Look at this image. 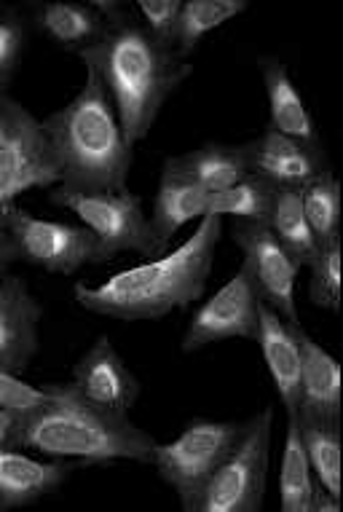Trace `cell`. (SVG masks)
<instances>
[{
  "mask_svg": "<svg viewBox=\"0 0 343 512\" xmlns=\"http://www.w3.org/2000/svg\"><path fill=\"white\" fill-rule=\"evenodd\" d=\"M30 41L25 14H19L11 6H0V97L9 94V86L14 84L22 57Z\"/></svg>",
  "mask_w": 343,
  "mask_h": 512,
  "instance_id": "29",
  "label": "cell"
},
{
  "mask_svg": "<svg viewBox=\"0 0 343 512\" xmlns=\"http://www.w3.org/2000/svg\"><path fill=\"white\" fill-rule=\"evenodd\" d=\"M14 261H17V252H14V244H11V236H9V226H6V212H3V207H0V274H6Z\"/></svg>",
  "mask_w": 343,
  "mask_h": 512,
  "instance_id": "33",
  "label": "cell"
},
{
  "mask_svg": "<svg viewBox=\"0 0 343 512\" xmlns=\"http://www.w3.org/2000/svg\"><path fill=\"white\" fill-rule=\"evenodd\" d=\"M341 365L325 346L301 330V405L298 413L311 419L341 421Z\"/></svg>",
  "mask_w": 343,
  "mask_h": 512,
  "instance_id": "19",
  "label": "cell"
},
{
  "mask_svg": "<svg viewBox=\"0 0 343 512\" xmlns=\"http://www.w3.org/2000/svg\"><path fill=\"white\" fill-rule=\"evenodd\" d=\"M260 78H263V89H266L268 129L293 137V140L311 145V148H325L322 137H319L317 121L311 116L301 89L290 78L285 62L277 57H266L260 62Z\"/></svg>",
  "mask_w": 343,
  "mask_h": 512,
  "instance_id": "17",
  "label": "cell"
},
{
  "mask_svg": "<svg viewBox=\"0 0 343 512\" xmlns=\"http://www.w3.org/2000/svg\"><path fill=\"white\" fill-rule=\"evenodd\" d=\"M54 207L73 212L81 226L94 236L100 263L116 261L118 255L134 252L140 258H159L161 250L153 239L151 220L143 207V199L124 191H73L54 185L49 191Z\"/></svg>",
  "mask_w": 343,
  "mask_h": 512,
  "instance_id": "5",
  "label": "cell"
},
{
  "mask_svg": "<svg viewBox=\"0 0 343 512\" xmlns=\"http://www.w3.org/2000/svg\"><path fill=\"white\" fill-rule=\"evenodd\" d=\"M341 239L319 247L314 261L306 266L311 274L309 298L314 306L338 314L341 311Z\"/></svg>",
  "mask_w": 343,
  "mask_h": 512,
  "instance_id": "28",
  "label": "cell"
},
{
  "mask_svg": "<svg viewBox=\"0 0 343 512\" xmlns=\"http://www.w3.org/2000/svg\"><path fill=\"white\" fill-rule=\"evenodd\" d=\"M231 239L242 252V269L247 271L255 293L268 309L301 325L298 314V274L301 266L277 242L266 223H234Z\"/></svg>",
  "mask_w": 343,
  "mask_h": 512,
  "instance_id": "10",
  "label": "cell"
},
{
  "mask_svg": "<svg viewBox=\"0 0 343 512\" xmlns=\"http://www.w3.org/2000/svg\"><path fill=\"white\" fill-rule=\"evenodd\" d=\"M223 231L226 220L204 215L175 250L118 271L100 285L76 282L73 301L89 314L118 322H153L188 309L204 298Z\"/></svg>",
  "mask_w": 343,
  "mask_h": 512,
  "instance_id": "1",
  "label": "cell"
},
{
  "mask_svg": "<svg viewBox=\"0 0 343 512\" xmlns=\"http://www.w3.org/2000/svg\"><path fill=\"white\" fill-rule=\"evenodd\" d=\"M164 164L210 196L226 191L242 177L250 175L242 145L228 143H204L180 156H169Z\"/></svg>",
  "mask_w": 343,
  "mask_h": 512,
  "instance_id": "20",
  "label": "cell"
},
{
  "mask_svg": "<svg viewBox=\"0 0 343 512\" xmlns=\"http://www.w3.org/2000/svg\"><path fill=\"white\" fill-rule=\"evenodd\" d=\"M204 215H210V194L188 183L175 169L164 164L159 177V188L153 196L151 207V231L156 239V247L161 252L169 250V244L177 236V231L188 223H199Z\"/></svg>",
  "mask_w": 343,
  "mask_h": 512,
  "instance_id": "18",
  "label": "cell"
},
{
  "mask_svg": "<svg viewBox=\"0 0 343 512\" xmlns=\"http://www.w3.org/2000/svg\"><path fill=\"white\" fill-rule=\"evenodd\" d=\"M274 202V188L260 177L247 175L226 191L210 196V215H220L234 223H266Z\"/></svg>",
  "mask_w": 343,
  "mask_h": 512,
  "instance_id": "27",
  "label": "cell"
},
{
  "mask_svg": "<svg viewBox=\"0 0 343 512\" xmlns=\"http://www.w3.org/2000/svg\"><path fill=\"white\" fill-rule=\"evenodd\" d=\"M247 172L260 177L271 188H295L301 191L303 185L317 180L327 172L325 148H311L293 137H285L274 129H263L258 137L242 143Z\"/></svg>",
  "mask_w": 343,
  "mask_h": 512,
  "instance_id": "13",
  "label": "cell"
},
{
  "mask_svg": "<svg viewBox=\"0 0 343 512\" xmlns=\"http://www.w3.org/2000/svg\"><path fill=\"white\" fill-rule=\"evenodd\" d=\"M51 403L25 416L22 445L43 459L76 464H151L156 437L129 416L84 403L67 384H51Z\"/></svg>",
  "mask_w": 343,
  "mask_h": 512,
  "instance_id": "4",
  "label": "cell"
},
{
  "mask_svg": "<svg viewBox=\"0 0 343 512\" xmlns=\"http://www.w3.org/2000/svg\"><path fill=\"white\" fill-rule=\"evenodd\" d=\"M81 464L43 459L25 445L0 448V512L22 510L59 491Z\"/></svg>",
  "mask_w": 343,
  "mask_h": 512,
  "instance_id": "14",
  "label": "cell"
},
{
  "mask_svg": "<svg viewBox=\"0 0 343 512\" xmlns=\"http://www.w3.org/2000/svg\"><path fill=\"white\" fill-rule=\"evenodd\" d=\"M35 27L49 38L54 46L81 54L92 43L100 41L105 33V17L94 9L92 3H43L33 11Z\"/></svg>",
  "mask_w": 343,
  "mask_h": 512,
  "instance_id": "21",
  "label": "cell"
},
{
  "mask_svg": "<svg viewBox=\"0 0 343 512\" xmlns=\"http://www.w3.org/2000/svg\"><path fill=\"white\" fill-rule=\"evenodd\" d=\"M59 185L73 191H124L134 164L116 105L97 73L86 70L73 100L43 118Z\"/></svg>",
  "mask_w": 343,
  "mask_h": 512,
  "instance_id": "3",
  "label": "cell"
},
{
  "mask_svg": "<svg viewBox=\"0 0 343 512\" xmlns=\"http://www.w3.org/2000/svg\"><path fill=\"white\" fill-rule=\"evenodd\" d=\"M298 427L317 488L341 499V421L311 419L298 413Z\"/></svg>",
  "mask_w": 343,
  "mask_h": 512,
  "instance_id": "24",
  "label": "cell"
},
{
  "mask_svg": "<svg viewBox=\"0 0 343 512\" xmlns=\"http://www.w3.org/2000/svg\"><path fill=\"white\" fill-rule=\"evenodd\" d=\"M244 11H247V0H183L172 49L177 57L191 62L207 35L231 19L242 17Z\"/></svg>",
  "mask_w": 343,
  "mask_h": 512,
  "instance_id": "23",
  "label": "cell"
},
{
  "mask_svg": "<svg viewBox=\"0 0 343 512\" xmlns=\"http://www.w3.org/2000/svg\"><path fill=\"white\" fill-rule=\"evenodd\" d=\"M317 480L311 475L306 448L298 427V413L287 416L282 462H279V510L282 512H314L317 504Z\"/></svg>",
  "mask_w": 343,
  "mask_h": 512,
  "instance_id": "22",
  "label": "cell"
},
{
  "mask_svg": "<svg viewBox=\"0 0 343 512\" xmlns=\"http://www.w3.org/2000/svg\"><path fill=\"white\" fill-rule=\"evenodd\" d=\"M301 330V325L287 322L266 303H260L255 344L287 416H295L301 405Z\"/></svg>",
  "mask_w": 343,
  "mask_h": 512,
  "instance_id": "16",
  "label": "cell"
},
{
  "mask_svg": "<svg viewBox=\"0 0 343 512\" xmlns=\"http://www.w3.org/2000/svg\"><path fill=\"white\" fill-rule=\"evenodd\" d=\"M59 172L41 118L11 94L0 97V207L27 191H51Z\"/></svg>",
  "mask_w": 343,
  "mask_h": 512,
  "instance_id": "8",
  "label": "cell"
},
{
  "mask_svg": "<svg viewBox=\"0 0 343 512\" xmlns=\"http://www.w3.org/2000/svg\"><path fill=\"white\" fill-rule=\"evenodd\" d=\"M51 397H54L51 384L35 387L19 376L17 370L0 368V408H9L19 416H30L46 403H51Z\"/></svg>",
  "mask_w": 343,
  "mask_h": 512,
  "instance_id": "30",
  "label": "cell"
},
{
  "mask_svg": "<svg viewBox=\"0 0 343 512\" xmlns=\"http://www.w3.org/2000/svg\"><path fill=\"white\" fill-rule=\"evenodd\" d=\"M3 212L17 261L59 277H73L84 266H100L94 236L84 226L38 218L17 202L6 204Z\"/></svg>",
  "mask_w": 343,
  "mask_h": 512,
  "instance_id": "9",
  "label": "cell"
},
{
  "mask_svg": "<svg viewBox=\"0 0 343 512\" xmlns=\"http://www.w3.org/2000/svg\"><path fill=\"white\" fill-rule=\"evenodd\" d=\"M274 408L252 416L236 448L215 467L204 486L183 504L185 512H260L266 502Z\"/></svg>",
  "mask_w": 343,
  "mask_h": 512,
  "instance_id": "6",
  "label": "cell"
},
{
  "mask_svg": "<svg viewBox=\"0 0 343 512\" xmlns=\"http://www.w3.org/2000/svg\"><path fill=\"white\" fill-rule=\"evenodd\" d=\"M266 226L277 242L290 252L298 266H309L319 252V244L309 228V220L303 215L301 191L295 188H274V202L268 210Z\"/></svg>",
  "mask_w": 343,
  "mask_h": 512,
  "instance_id": "25",
  "label": "cell"
},
{
  "mask_svg": "<svg viewBox=\"0 0 343 512\" xmlns=\"http://www.w3.org/2000/svg\"><path fill=\"white\" fill-rule=\"evenodd\" d=\"M247 427H250V419H193L169 443L156 440L151 467L175 491L180 507L204 486V480L210 478L215 467L234 451Z\"/></svg>",
  "mask_w": 343,
  "mask_h": 512,
  "instance_id": "7",
  "label": "cell"
},
{
  "mask_svg": "<svg viewBox=\"0 0 343 512\" xmlns=\"http://www.w3.org/2000/svg\"><path fill=\"white\" fill-rule=\"evenodd\" d=\"M78 57L108 89L126 143L132 148L151 135L161 110L167 108L193 68L191 62L177 57L175 49L145 33L129 3L116 19H110L100 41Z\"/></svg>",
  "mask_w": 343,
  "mask_h": 512,
  "instance_id": "2",
  "label": "cell"
},
{
  "mask_svg": "<svg viewBox=\"0 0 343 512\" xmlns=\"http://www.w3.org/2000/svg\"><path fill=\"white\" fill-rule=\"evenodd\" d=\"M67 387L84 403L102 411L129 416L140 400V378L134 376L129 362L121 357L108 336H100L73 365Z\"/></svg>",
  "mask_w": 343,
  "mask_h": 512,
  "instance_id": "12",
  "label": "cell"
},
{
  "mask_svg": "<svg viewBox=\"0 0 343 512\" xmlns=\"http://www.w3.org/2000/svg\"><path fill=\"white\" fill-rule=\"evenodd\" d=\"M301 204L319 247L341 239V183L330 169L309 185H303Z\"/></svg>",
  "mask_w": 343,
  "mask_h": 512,
  "instance_id": "26",
  "label": "cell"
},
{
  "mask_svg": "<svg viewBox=\"0 0 343 512\" xmlns=\"http://www.w3.org/2000/svg\"><path fill=\"white\" fill-rule=\"evenodd\" d=\"M43 309L17 274H0V368L25 370L41 346Z\"/></svg>",
  "mask_w": 343,
  "mask_h": 512,
  "instance_id": "15",
  "label": "cell"
},
{
  "mask_svg": "<svg viewBox=\"0 0 343 512\" xmlns=\"http://www.w3.org/2000/svg\"><path fill=\"white\" fill-rule=\"evenodd\" d=\"M22 429H25V416L0 408V448L22 445Z\"/></svg>",
  "mask_w": 343,
  "mask_h": 512,
  "instance_id": "32",
  "label": "cell"
},
{
  "mask_svg": "<svg viewBox=\"0 0 343 512\" xmlns=\"http://www.w3.org/2000/svg\"><path fill=\"white\" fill-rule=\"evenodd\" d=\"M260 298L252 287L247 271L239 266L234 277H228L215 293L201 301L185 325L180 349L185 354H196L223 341H255L258 333Z\"/></svg>",
  "mask_w": 343,
  "mask_h": 512,
  "instance_id": "11",
  "label": "cell"
},
{
  "mask_svg": "<svg viewBox=\"0 0 343 512\" xmlns=\"http://www.w3.org/2000/svg\"><path fill=\"white\" fill-rule=\"evenodd\" d=\"M129 6H132L134 19L145 27V33L172 49L183 0H140V3H129Z\"/></svg>",
  "mask_w": 343,
  "mask_h": 512,
  "instance_id": "31",
  "label": "cell"
}]
</instances>
